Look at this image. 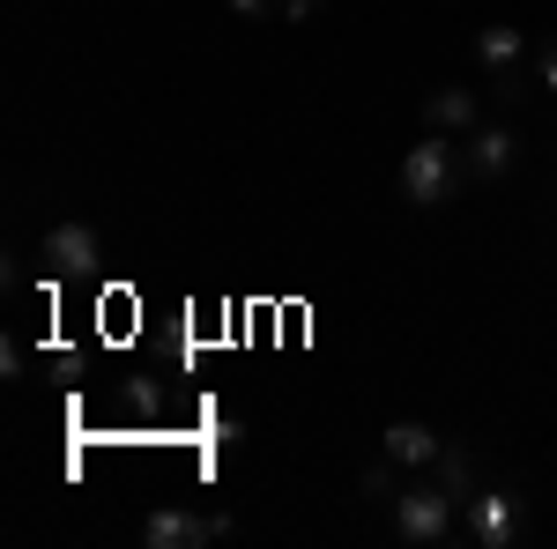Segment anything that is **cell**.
<instances>
[{
	"instance_id": "6da1fadb",
	"label": "cell",
	"mask_w": 557,
	"mask_h": 549,
	"mask_svg": "<svg viewBox=\"0 0 557 549\" xmlns=\"http://www.w3.org/2000/svg\"><path fill=\"white\" fill-rule=\"evenodd\" d=\"M446 194H454V141H438V127H431V141H417V149L401 157V201L438 209Z\"/></svg>"
},
{
	"instance_id": "7a4b0ae2",
	"label": "cell",
	"mask_w": 557,
	"mask_h": 549,
	"mask_svg": "<svg viewBox=\"0 0 557 549\" xmlns=\"http://www.w3.org/2000/svg\"><path fill=\"white\" fill-rule=\"evenodd\" d=\"M454 490H438V483H417V490H401L394 498V527H401V542H446L454 535Z\"/></svg>"
},
{
	"instance_id": "3957f363",
	"label": "cell",
	"mask_w": 557,
	"mask_h": 549,
	"mask_svg": "<svg viewBox=\"0 0 557 549\" xmlns=\"http://www.w3.org/2000/svg\"><path fill=\"white\" fill-rule=\"evenodd\" d=\"M223 535H231V520H194V512H178V506L141 520V542H157V549H194V542H223Z\"/></svg>"
},
{
	"instance_id": "277c9868",
	"label": "cell",
	"mask_w": 557,
	"mask_h": 549,
	"mask_svg": "<svg viewBox=\"0 0 557 549\" xmlns=\"http://www.w3.org/2000/svg\"><path fill=\"white\" fill-rule=\"evenodd\" d=\"M89 267H97V230L89 223L45 230V275H89Z\"/></svg>"
},
{
	"instance_id": "5b68a950",
	"label": "cell",
	"mask_w": 557,
	"mask_h": 549,
	"mask_svg": "<svg viewBox=\"0 0 557 549\" xmlns=\"http://www.w3.org/2000/svg\"><path fill=\"white\" fill-rule=\"evenodd\" d=\"M438 446H446V438H438L431 423H386V461L394 467H431Z\"/></svg>"
},
{
	"instance_id": "8992f818",
	"label": "cell",
	"mask_w": 557,
	"mask_h": 549,
	"mask_svg": "<svg viewBox=\"0 0 557 549\" xmlns=\"http://www.w3.org/2000/svg\"><path fill=\"white\" fill-rule=\"evenodd\" d=\"M513 157H520V134L513 127H475V141H469V171H475V178H506Z\"/></svg>"
},
{
	"instance_id": "52a82bcc",
	"label": "cell",
	"mask_w": 557,
	"mask_h": 549,
	"mask_svg": "<svg viewBox=\"0 0 557 549\" xmlns=\"http://www.w3.org/2000/svg\"><path fill=\"white\" fill-rule=\"evenodd\" d=\"M475 542L483 549H498V542H513V527H520V498H506V490H483L475 498Z\"/></svg>"
},
{
	"instance_id": "ba28073f",
	"label": "cell",
	"mask_w": 557,
	"mask_h": 549,
	"mask_svg": "<svg viewBox=\"0 0 557 549\" xmlns=\"http://www.w3.org/2000/svg\"><path fill=\"white\" fill-rule=\"evenodd\" d=\"M424 120L438 134H469L475 127V97H469V89H438V97L424 104Z\"/></svg>"
},
{
	"instance_id": "9c48e42d",
	"label": "cell",
	"mask_w": 557,
	"mask_h": 549,
	"mask_svg": "<svg viewBox=\"0 0 557 549\" xmlns=\"http://www.w3.org/2000/svg\"><path fill=\"white\" fill-rule=\"evenodd\" d=\"M475 60H483V67H498V75L520 67V23H491V30L475 38Z\"/></svg>"
},
{
	"instance_id": "30bf717a",
	"label": "cell",
	"mask_w": 557,
	"mask_h": 549,
	"mask_svg": "<svg viewBox=\"0 0 557 549\" xmlns=\"http://www.w3.org/2000/svg\"><path fill=\"white\" fill-rule=\"evenodd\" d=\"M431 467H438V490H454V498H469V490H475V461L461 453V446H438V461H431Z\"/></svg>"
},
{
	"instance_id": "8fae6325",
	"label": "cell",
	"mask_w": 557,
	"mask_h": 549,
	"mask_svg": "<svg viewBox=\"0 0 557 549\" xmlns=\"http://www.w3.org/2000/svg\"><path fill=\"white\" fill-rule=\"evenodd\" d=\"M312 15H320V0H290L283 8V23H312Z\"/></svg>"
},
{
	"instance_id": "7c38bea8",
	"label": "cell",
	"mask_w": 557,
	"mask_h": 549,
	"mask_svg": "<svg viewBox=\"0 0 557 549\" xmlns=\"http://www.w3.org/2000/svg\"><path fill=\"white\" fill-rule=\"evenodd\" d=\"M543 89H550V97H557V45H550V52H543Z\"/></svg>"
},
{
	"instance_id": "4fadbf2b",
	"label": "cell",
	"mask_w": 557,
	"mask_h": 549,
	"mask_svg": "<svg viewBox=\"0 0 557 549\" xmlns=\"http://www.w3.org/2000/svg\"><path fill=\"white\" fill-rule=\"evenodd\" d=\"M231 8H238V15H260V8H268V0H231Z\"/></svg>"
}]
</instances>
